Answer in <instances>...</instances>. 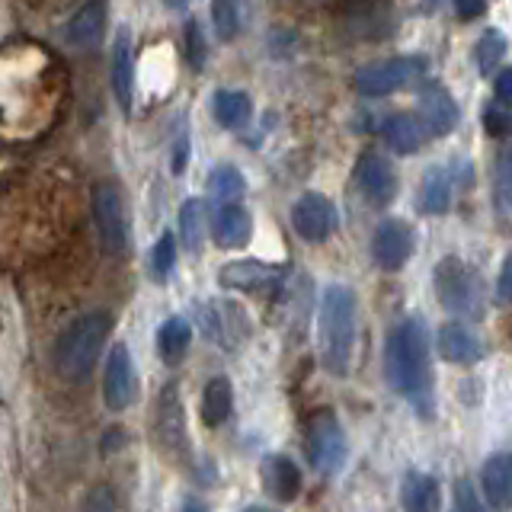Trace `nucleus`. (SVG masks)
<instances>
[{
    "instance_id": "nucleus-38",
    "label": "nucleus",
    "mask_w": 512,
    "mask_h": 512,
    "mask_svg": "<svg viewBox=\"0 0 512 512\" xmlns=\"http://www.w3.org/2000/svg\"><path fill=\"white\" fill-rule=\"evenodd\" d=\"M84 512H119L116 496H112L109 487H93L84 500Z\"/></svg>"
},
{
    "instance_id": "nucleus-6",
    "label": "nucleus",
    "mask_w": 512,
    "mask_h": 512,
    "mask_svg": "<svg viewBox=\"0 0 512 512\" xmlns=\"http://www.w3.org/2000/svg\"><path fill=\"white\" fill-rule=\"evenodd\" d=\"M426 74V58L423 55H400L378 64H365L356 74V87L362 96H388L410 84H416Z\"/></svg>"
},
{
    "instance_id": "nucleus-40",
    "label": "nucleus",
    "mask_w": 512,
    "mask_h": 512,
    "mask_svg": "<svg viewBox=\"0 0 512 512\" xmlns=\"http://www.w3.org/2000/svg\"><path fill=\"white\" fill-rule=\"evenodd\" d=\"M452 4L461 20H477V16H484L487 10V0H452Z\"/></svg>"
},
{
    "instance_id": "nucleus-9",
    "label": "nucleus",
    "mask_w": 512,
    "mask_h": 512,
    "mask_svg": "<svg viewBox=\"0 0 512 512\" xmlns=\"http://www.w3.org/2000/svg\"><path fill=\"white\" fill-rule=\"evenodd\" d=\"M343 20L356 39H378L394 23V0H343Z\"/></svg>"
},
{
    "instance_id": "nucleus-16",
    "label": "nucleus",
    "mask_w": 512,
    "mask_h": 512,
    "mask_svg": "<svg viewBox=\"0 0 512 512\" xmlns=\"http://www.w3.org/2000/svg\"><path fill=\"white\" fill-rule=\"evenodd\" d=\"M103 32H106V4L103 0H87V4L71 16L68 29H64V39H68L71 48L90 52V48L103 42Z\"/></svg>"
},
{
    "instance_id": "nucleus-2",
    "label": "nucleus",
    "mask_w": 512,
    "mask_h": 512,
    "mask_svg": "<svg viewBox=\"0 0 512 512\" xmlns=\"http://www.w3.org/2000/svg\"><path fill=\"white\" fill-rule=\"evenodd\" d=\"M356 346V295L346 285H330L320 301V362L330 375L346 378Z\"/></svg>"
},
{
    "instance_id": "nucleus-21",
    "label": "nucleus",
    "mask_w": 512,
    "mask_h": 512,
    "mask_svg": "<svg viewBox=\"0 0 512 512\" xmlns=\"http://www.w3.org/2000/svg\"><path fill=\"white\" fill-rule=\"evenodd\" d=\"M436 346H439V356L455 365H474L484 356L480 340L464 324H445L436 336Z\"/></svg>"
},
{
    "instance_id": "nucleus-14",
    "label": "nucleus",
    "mask_w": 512,
    "mask_h": 512,
    "mask_svg": "<svg viewBox=\"0 0 512 512\" xmlns=\"http://www.w3.org/2000/svg\"><path fill=\"white\" fill-rule=\"evenodd\" d=\"M356 176H359V186L365 192V199L372 202V205L384 208V205L394 202V196H397V173H394V167L381 154H375V151L362 154Z\"/></svg>"
},
{
    "instance_id": "nucleus-37",
    "label": "nucleus",
    "mask_w": 512,
    "mask_h": 512,
    "mask_svg": "<svg viewBox=\"0 0 512 512\" xmlns=\"http://www.w3.org/2000/svg\"><path fill=\"white\" fill-rule=\"evenodd\" d=\"M484 128H487V135H493V138H506L509 128H512L509 109L506 106H487L484 109Z\"/></svg>"
},
{
    "instance_id": "nucleus-11",
    "label": "nucleus",
    "mask_w": 512,
    "mask_h": 512,
    "mask_svg": "<svg viewBox=\"0 0 512 512\" xmlns=\"http://www.w3.org/2000/svg\"><path fill=\"white\" fill-rule=\"evenodd\" d=\"M410 253H413V231H410V224L400 221V218L381 221L375 237H372V256H375V263L381 269L394 272V269H400V266L410 260Z\"/></svg>"
},
{
    "instance_id": "nucleus-41",
    "label": "nucleus",
    "mask_w": 512,
    "mask_h": 512,
    "mask_svg": "<svg viewBox=\"0 0 512 512\" xmlns=\"http://www.w3.org/2000/svg\"><path fill=\"white\" fill-rule=\"evenodd\" d=\"M509 298H512V266L506 260L503 269H500V279H496V301L509 304Z\"/></svg>"
},
{
    "instance_id": "nucleus-26",
    "label": "nucleus",
    "mask_w": 512,
    "mask_h": 512,
    "mask_svg": "<svg viewBox=\"0 0 512 512\" xmlns=\"http://www.w3.org/2000/svg\"><path fill=\"white\" fill-rule=\"evenodd\" d=\"M448 205H452V173L445 167H432L420 186V208L426 215H445Z\"/></svg>"
},
{
    "instance_id": "nucleus-17",
    "label": "nucleus",
    "mask_w": 512,
    "mask_h": 512,
    "mask_svg": "<svg viewBox=\"0 0 512 512\" xmlns=\"http://www.w3.org/2000/svg\"><path fill=\"white\" fill-rule=\"evenodd\" d=\"M263 474V487L276 503H292L295 496L301 493V471L295 468L292 458L285 455H269L260 464Z\"/></svg>"
},
{
    "instance_id": "nucleus-42",
    "label": "nucleus",
    "mask_w": 512,
    "mask_h": 512,
    "mask_svg": "<svg viewBox=\"0 0 512 512\" xmlns=\"http://www.w3.org/2000/svg\"><path fill=\"white\" fill-rule=\"evenodd\" d=\"M186 154H189V148H186V138H183L180 144H176V154H173V173H183L186 170V164H189Z\"/></svg>"
},
{
    "instance_id": "nucleus-34",
    "label": "nucleus",
    "mask_w": 512,
    "mask_h": 512,
    "mask_svg": "<svg viewBox=\"0 0 512 512\" xmlns=\"http://www.w3.org/2000/svg\"><path fill=\"white\" fill-rule=\"evenodd\" d=\"M509 192H512V183H509V154L503 151L496 157V189H493V199H496V212L503 218L509 215Z\"/></svg>"
},
{
    "instance_id": "nucleus-35",
    "label": "nucleus",
    "mask_w": 512,
    "mask_h": 512,
    "mask_svg": "<svg viewBox=\"0 0 512 512\" xmlns=\"http://www.w3.org/2000/svg\"><path fill=\"white\" fill-rule=\"evenodd\" d=\"M186 58H189L192 71H199L205 64V39H202V29L196 20L186 23Z\"/></svg>"
},
{
    "instance_id": "nucleus-33",
    "label": "nucleus",
    "mask_w": 512,
    "mask_h": 512,
    "mask_svg": "<svg viewBox=\"0 0 512 512\" xmlns=\"http://www.w3.org/2000/svg\"><path fill=\"white\" fill-rule=\"evenodd\" d=\"M173 263H176V240H173V234H164L151 250V276L157 282H164L173 272Z\"/></svg>"
},
{
    "instance_id": "nucleus-5",
    "label": "nucleus",
    "mask_w": 512,
    "mask_h": 512,
    "mask_svg": "<svg viewBox=\"0 0 512 512\" xmlns=\"http://www.w3.org/2000/svg\"><path fill=\"white\" fill-rule=\"evenodd\" d=\"M304 448H308V461L320 474H336L346 464V455H349L346 432L330 410H320L311 416Z\"/></svg>"
},
{
    "instance_id": "nucleus-39",
    "label": "nucleus",
    "mask_w": 512,
    "mask_h": 512,
    "mask_svg": "<svg viewBox=\"0 0 512 512\" xmlns=\"http://www.w3.org/2000/svg\"><path fill=\"white\" fill-rule=\"evenodd\" d=\"M493 93H496V103L500 106H509L512 103V74L503 68L500 74H496V80H493Z\"/></svg>"
},
{
    "instance_id": "nucleus-25",
    "label": "nucleus",
    "mask_w": 512,
    "mask_h": 512,
    "mask_svg": "<svg viewBox=\"0 0 512 512\" xmlns=\"http://www.w3.org/2000/svg\"><path fill=\"white\" fill-rule=\"evenodd\" d=\"M212 112L221 128H228V132H237V128H244L253 116V103L247 93L240 90H218L215 100H212Z\"/></svg>"
},
{
    "instance_id": "nucleus-18",
    "label": "nucleus",
    "mask_w": 512,
    "mask_h": 512,
    "mask_svg": "<svg viewBox=\"0 0 512 512\" xmlns=\"http://www.w3.org/2000/svg\"><path fill=\"white\" fill-rule=\"evenodd\" d=\"M212 234L221 250H240V247H247L253 237V218L240 202H231L215 215Z\"/></svg>"
},
{
    "instance_id": "nucleus-29",
    "label": "nucleus",
    "mask_w": 512,
    "mask_h": 512,
    "mask_svg": "<svg viewBox=\"0 0 512 512\" xmlns=\"http://www.w3.org/2000/svg\"><path fill=\"white\" fill-rule=\"evenodd\" d=\"M180 237L189 253H199L205 240V205L202 199H186L180 208Z\"/></svg>"
},
{
    "instance_id": "nucleus-1",
    "label": "nucleus",
    "mask_w": 512,
    "mask_h": 512,
    "mask_svg": "<svg viewBox=\"0 0 512 512\" xmlns=\"http://www.w3.org/2000/svg\"><path fill=\"white\" fill-rule=\"evenodd\" d=\"M384 378L404 394L420 416H432V368H429V333L420 317L404 320L384 346Z\"/></svg>"
},
{
    "instance_id": "nucleus-15",
    "label": "nucleus",
    "mask_w": 512,
    "mask_h": 512,
    "mask_svg": "<svg viewBox=\"0 0 512 512\" xmlns=\"http://www.w3.org/2000/svg\"><path fill=\"white\" fill-rule=\"evenodd\" d=\"M420 122L426 128V135H448L458 125V106L452 100V93L439 84H426L420 93Z\"/></svg>"
},
{
    "instance_id": "nucleus-10",
    "label": "nucleus",
    "mask_w": 512,
    "mask_h": 512,
    "mask_svg": "<svg viewBox=\"0 0 512 512\" xmlns=\"http://www.w3.org/2000/svg\"><path fill=\"white\" fill-rule=\"evenodd\" d=\"M292 224L298 237H304L308 244H320V240H327L336 228V208L330 205V199L320 196V192H308V196H301L295 202Z\"/></svg>"
},
{
    "instance_id": "nucleus-45",
    "label": "nucleus",
    "mask_w": 512,
    "mask_h": 512,
    "mask_svg": "<svg viewBox=\"0 0 512 512\" xmlns=\"http://www.w3.org/2000/svg\"><path fill=\"white\" fill-rule=\"evenodd\" d=\"M244 512H276V509H269V506H250V509H244Z\"/></svg>"
},
{
    "instance_id": "nucleus-27",
    "label": "nucleus",
    "mask_w": 512,
    "mask_h": 512,
    "mask_svg": "<svg viewBox=\"0 0 512 512\" xmlns=\"http://www.w3.org/2000/svg\"><path fill=\"white\" fill-rule=\"evenodd\" d=\"M231 384L228 378H212L202 391V420L205 426H221L231 416Z\"/></svg>"
},
{
    "instance_id": "nucleus-31",
    "label": "nucleus",
    "mask_w": 512,
    "mask_h": 512,
    "mask_svg": "<svg viewBox=\"0 0 512 512\" xmlns=\"http://www.w3.org/2000/svg\"><path fill=\"white\" fill-rule=\"evenodd\" d=\"M212 23L221 42H231L240 32V4L237 0H212Z\"/></svg>"
},
{
    "instance_id": "nucleus-3",
    "label": "nucleus",
    "mask_w": 512,
    "mask_h": 512,
    "mask_svg": "<svg viewBox=\"0 0 512 512\" xmlns=\"http://www.w3.org/2000/svg\"><path fill=\"white\" fill-rule=\"evenodd\" d=\"M112 330V320L103 311L84 314L64 330L55 343V368L64 381H84L93 365L100 362V352L106 346V336Z\"/></svg>"
},
{
    "instance_id": "nucleus-24",
    "label": "nucleus",
    "mask_w": 512,
    "mask_h": 512,
    "mask_svg": "<svg viewBox=\"0 0 512 512\" xmlns=\"http://www.w3.org/2000/svg\"><path fill=\"white\" fill-rule=\"evenodd\" d=\"M480 487H484L487 503L496 509H506L512 500V461L509 455H493L480 468Z\"/></svg>"
},
{
    "instance_id": "nucleus-13",
    "label": "nucleus",
    "mask_w": 512,
    "mask_h": 512,
    "mask_svg": "<svg viewBox=\"0 0 512 512\" xmlns=\"http://www.w3.org/2000/svg\"><path fill=\"white\" fill-rule=\"evenodd\" d=\"M132 394H135V368H132V356L128 349L119 343L109 349V359H106V375H103V400L109 410H125L132 404Z\"/></svg>"
},
{
    "instance_id": "nucleus-8",
    "label": "nucleus",
    "mask_w": 512,
    "mask_h": 512,
    "mask_svg": "<svg viewBox=\"0 0 512 512\" xmlns=\"http://www.w3.org/2000/svg\"><path fill=\"white\" fill-rule=\"evenodd\" d=\"M199 320L208 340H215L221 349H237L247 340V317L237 304L228 301H208L199 308Z\"/></svg>"
},
{
    "instance_id": "nucleus-4",
    "label": "nucleus",
    "mask_w": 512,
    "mask_h": 512,
    "mask_svg": "<svg viewBox=\"0 0 512 512\" xmlns=\"http://www.w3.org/2000/svg\"><path fill=\"white\" fill-rule=\"evenodd\" d=\"M436 292L445 308L464 320H477L484 314V282L455 256H445L436 266Z\"/></svg>"
},
{
    "instance_id": "nucleus-44",
    "label": "nucleus",
    "mask_w": 512,
    "mask_h": 512,
    "mask_svg": "<svg viewBox=\"0 0 512 512\" xmlns=\"http://www.w3.org/2000/svg\"><path fill=\"white\" fill-rule=\"evenodd\" d=\"M164 4H167L170 10H180V7L186 4V0H164Z\"/></svg>"
},
{
    "instance_id": "nucleus-30",
    "label": "nucleus",
    "mask_w": 512,
    "mask_h": 512,
    "mask_svg": "<svg viewBox=\"0 0 512 512\" xmlns=\"http://www.w3.org/2000/svg\"><path fill=\"white\" fill-rule=\"evenodd\" d=\"M208 189H212L215 199H221L224 205H231V202L244 199L247 180H244V173H240L237 167H218V170H212V176H208Z\"/></svg>"
},
{
    "instance_id": "nucleus-43",
    "label": "nucleus",
    "mask_w": 512,
    "mask_h": 512,
    "mask_svg": "<svg viewBox=\"0 0 512 512\" xmlns=\"http://www.w3.org/2000/svg\"><path fill=\"white\" fill-rule=\"evenodd\" d=\"M183 512H208V506L199 503V500H186V503H183Z\"/></svg>"
},
{
    "instance_id": "nucleus-46",
    "label": "nucleus",
    "mask_w": 512,
    "mask_h": 512,
    "mask_svg": "<svg viewBox=\"0 0 512 512\" xmlns=\"http://www.w3.org/2000/svg\"><path fill=\"white\" fill-rule=\"evenodd\" d=\"M304 4H308V0H304Z\"/></svg>"
},
{
    "instance_id": "nucleus-22",
    "label": "nucleus",
    "mask_w": 512,
    "mask_h": 512,
    "mask_svg": "<svg viewBox=\"0 0 512 512\" xmlns=\"http://www.w3.org/2000/svg\"><path fill=\"white\" fill-rule=\"evenodd\" d=\"M400 506H404V512H439L442 506L439 480L420 471H410L404 477V484H400Z\"/></svg>"
},
{
    "instance_id": "nucleus-28",
    "label": "nucleus",
    "mask_w": 512,
    "mask_h": 512,
    "mask_svg": "<svg viewBox=\"0 0 512 512\" xmlns=\"http://www.w3.org/2000/svg\"><path fill=\"white\" fill-rule=\"evenodd\" d=\"M192 340V327L186 324L183 317H170L164 327L157 333V346H160V356H164L167 365H180L186 349Z\"/></svg>"
},
{
    "instance_id": "nucleus-36",
    "label": "nucleus",
    "mask_w": 512,
    "mask_h": 512,
    "mask_svg": "<svg viewBox=\"0 0 512 512\" xmlns=\"http://www.w3.org/2000/svg\"><path fill=\"white\" fill-rule=\"evenodd\" d=\"M455 503H458L455 512H490L487 503H480V496H477L471 480H458L455 484Z\"/></svg>"
},
{
    "instance_id": "nucleus-20",
    "label": "nucleus",
    "mask_w": 512,
    "mask_h": 512,
    "mask_svg": "<svg viewBox=\"0 0 512 512\" xmlns=\"http://www.w3.org/2000/svg\"><path fill=\"white\" fill-rule=\"evenodd\" d=\"M112 93L119 106L128 112L135 96V58H132V36L128 29H119L116 45H112Z\"/></svg>"
},
{
    "instance_id": "nucleus-23",
    "label": "nucleus",
    "mask_w": 512,
    "mask_h": 512,
    "mask_svg": "<svg viewBox=\"0 0 512 512\" xmlns=\"http://www.w3.org/2000/svg\"><path fill=\"white\" fill-rule=\"evenodd\" d=\"M381 135L384 144L394 151V154H413L423 148V141L429 138L426 128L420 122V116H407V112H397L388 122L381 125Z\"/></svg>"
},
{
    "instance_id": "nucleus-7",
    "label": "nucleus",
    "mask_w": 512,
    "mask_h": 512,
    "mask_svg": "<svg viewBox=\"0 0 512 512\" xmlns=\"http://www.w3.org/2000/svg\"><path fill=\"white\" fill-rule=\"evenodd\" d=\"M93 221H96V231H100L106 253H122L128 244V224H125L119 189L112 183L93 186Z\"/></svg>"
},
{
    "instance_id": "nucleus-19",
    "label": "nucleus",
    "mask_w": 512,
    "mask_h": 512,
    "mask_svg": "<svg viewBox=\"0 0 512 512\" xmlns=\"http://www.w3.org/2000/svg\"><path fill=\"white\" fill-rule=\"evenodd\" d=\"M157 439L167 452H180L183 442H186V413H183V400L180 391L164 388V397H160V407H157Z\"/></svg>"
},
{
    "instance_id": "nucleus-12",
    "label": "nucleus",
    "mask_w": 512,
    "mask_h": 512,
    "mask_svg": "<svg viewBox=\"0 0 512 512\" xmlns=\"http://www.w3.org/2000/svg\"><path fill=\"white\" fill-rule=\"evenodd\" d=\"M285 272L279 266H269L260 260H237L221 266L218 272V282L221 288H231V292H272L279 288Z\"/></svg>"
},
{
    "instance_id": "nucleus-32",
    "label": "nucleus",
    "mask_w": 512,
    "mask_h": 512,
    "mask_svg": "<svg viewBox=\"0 0 512 512\" xmlns=\"http://www.w3.org/2000/svg\"><path fill=\"white\" fill-rule=\"evenodd\" d=\"M503 55H506V39L496 29H487L484 39H480L477 48H474V58H477L480 74H490L496 64L503 61Z\"/></svg>"
}]
</instances>
